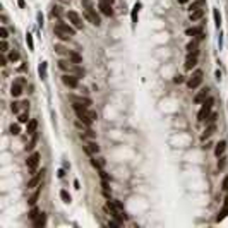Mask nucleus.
I'll return each instance as SVG.
<instances>
[{"mask_svg":"<svg viewBox=\"0 0 228 228\" xmlns=\"http://www.w3.org/2000/svg\"><path fill=\"white\" fill-rule=\"evenodd\" d=\"M43 173H45V170H41L40 173H34L33 177H31V180L28 182V189H34V187L40 185V182H41L43 178Z\"/></svg>","mask_w":228,"mask_h":228,"instance_id":"14","label":"nucleus"},{"mask_svg":"<svg viewBox=\"0 0 228 228\" xmlns=\"http://www.w3.org/2000/svg\"><path fill=\"white\" fill-rule=\"evenodd\" d=\"M55 50H57V53H58V55H67V53H69V50H65L62 45H57V46H55Z\"/></svg>","mask_w":228,"mask_h":228,"instance_id":"38","label":"nucleus"},{"mask_svg":"<svg viewBox=\"0 0 228 228\" xmlns=\"http://www.w3.org/2000/svg\"><path fill=\"white\" fill-rule=\"evenodd\" d=\"M58 69L67 72V74H74V76H77L79 79L84 77V74H86V70H84L79 64H72L70 60H64V58L58 60Z\"/></svg>","mask_w":228,"mask_h":228,"instance_id":"4","label":"nucleus"},{"mask_svg":"<svg viewBox=\"0 0 228 228\" xmlns=\"http://www.w3.org/2000/svg\"><path fill=\"white\" fill-rule=\"evenodd\" d=\"M201 82H202V70H199V69L192 72V76L187 79V86L190 89H197L199 86H201Z\"/></svg>","mask_w":228,"mask_h":228,"instance_id":"6","label":"nucleus"},{"mask_svg":"<svg viewBox=\"0 0 228 228\" xmlns=\"http://www.w3.org/2000/svg\"><path fill=\"white\" fill-rule=\"evenodd\" d=\"M60 16H62V10H60V7H53V9H52V17L60 19Z\"/></svg>","mask_w":228,"mask_h":228,"instance_id":"34","label":"nucleus"},{"mask_svg":"<svg viewBox=\"0 0 228 228\" xmlns=\"http://www.w3.org/2000/svg\"><path fill=\"white\" fill-rule=\"evenodd\" d=\"M29 122V113L28 112H24V113L19 115V124H28Z\"/></svg>","mask_w":228,"mask_h":228,"instance_id":"32","label":"nucleus"},{"mask_svg":"<svg viewBox=\"0 0 228 228\" xmlns=\"http://www.w3.org/2000/svg\"><path fill=\"white\" fill-rule=\"evenodd\" d=\"M38 72H40V77L41 79H46V62H43L41 65H40Z\"/></svg>","mask_w":228,"mask_h":228,"instance_id":"29","label":"nucleus"},{"mask_svg":"<svg viewBox=\"0 0 228 228\" xmlns=\"http://www.w3.org/2000/svg\"><path fill=\"white\" fill-rule=\"evenodd\" d=\"M22 89H24V79H22V77L16 79V81L12 82V86H10V94H12V98H19V96L22 94Z\"/></svg>","mask_w":228,"mask_h":228,"instance_id":"8","label":"nucleus"},{"mask_svg":"<svg viewBox=\"0 0 228 228\" xmlns=\"http://www.w3.org/2000/svg\"><path fill=\"white\" fill-rule=\"evenodd\" d=\"M98 2H105V4H110V5H113L115 0H98Z\"/></svg>","mask_w":228,"mask_h":228,"instance_id":"48","label":"nucleus"},{"mask_svg":"<svg viewBox=\"0 0 228 228\" xmlns=\"http://www.w3.org/2000/svg\"><path fill=\"white\" fill-rule=\"evenodd\" d=\"M225 149H226V141H220V142L214 146V156L220 158V156L225 154Z\"/></svg>","mask_w":228,"mask_h":228,"instance_id":"20","label":"nucleus"},{"mask_svg":"<svg viewBox=\"0 0 228 228\" xmlns=\"http://www.w3.org/2000/svg\"><path fill=\"white\" fill-rule=\"evenodd\" d=\"M216 130V122H211V124H206V129H204L202 136H201V139L202 141H206V139H209L213 134H214Z\"/></svg>","mask_w":228,"mask_h":228,"instance_id":"15","label":"nucleus"},{"mask_svg":"<svg viewBox=\"0 0 228 228\" xmlns=\"http://www.w3.org/2000/svg\"><path fill=\"white\" fill-rule=\"evenodd\" d=\"M98 9H100V12H101L103 16H106V17H110V16L113 14L112 5H110V4H105V2H98Z\"/></svg>","mask_w":228,"mask_h":228,"instance_id":"18","label":"nucleus"},{"mask_svg":"<svg viewBox=\"0 0 228 228\" xmlns=\"http://www.w3.org/2000/svg\"><path fill=\"white\" fill-rule=\"evenodd\" d=\"M173 82H175V84H182V82H184V77H182L180 74H177V76L173 77Z\"/></svg>","mask_w":228,"mask_h":228,"instance_id":"45","label":"nucleus"},{"mask_svg":"<svg viewBox=\"0 0 228 228\" xmlns=\"http://www.w3.org/2000/svg\"><path fill=\"white\" fill-rule=\"evenodd\" d=\"M38 214H40V211L36 209L34 206H33V209H31V213H29V218H31V220H36V218H38Z\"/></svg>","mask_w":228,"mask_h":228,"instance_id":"39","label":"nucleus"},{"mask_svg":"<svg viewBox=\"0 0 228 228\" xmlns=\"http://www.w3.org/2000/svg\"><path fill=\"white\" fill-rule=\"evenodd\" d=\"M204 5V0H196V2H192L190 5H189V10H197V9H202Z\"/></svg>","mask_w":228,"mask_h":228,"instance_id":"27","label":"nucleus"},{"mask_svg":"<svg viewBox=\"0 0 228 228\" xmlns=\"http://www.w3.org/2000/svg\"><path fill=\"white\" fill-rule=\"evenodd\" d=\"M45 221H46V216H45V213H40V214H38V218H36V220H33V226H34V228H41L43 225H45Z\"/></svg>","mask_w":228,"mask_h":228,"instance_id":"23","label":"nucleus"},{"mask_svg":"<svg viewBox=\"0 0 228 228\" xmlns=\"http://www.w3.org/2000/svg\"><path fill=\"white\" fill-rule=\"evenodd\" d=\"M208 91H209L208 88H202V89H199V93L194 96V103H196V105H202V103L208 100V94H209Z\"/></svg>","mask_w":228,"mask_h":228,"instance_id":"12","label":"nucleus"},{"mask_svg":"<svg viewBox=\"0 0 228 228\" xmlns=\"http://www.w3.org/2000/svg\"><path fill=\"white\" fill-rule=\"evenodd\" d=\"M180 4H187V2H189V0H178Z\"/></svg>","mask_w":228,"mask_h":228,"instance_id":"52","label":"nucleus"},{"mask_svg":"<svg viewBox=\"0 0 228 228\" xmlns=\"http://www.w3.org/2000/svg\"><path fill=\"white\" fill-rule=\"evenodd\" d=\"M139 4H136V5H134V9H132V24H136L137 22V10H139Z\"/></svg>","mask_w":228,"mask_h":228,"instance_id":"31","label":"nucleus"},{"mask_svg":"<svg viewBox=\"0 0 228 228\" xmlns=\"http://www.w3.org/2000/svg\"><path fill=\"white\" fill-rule=\"evenodd\" d=\"M211 108H213V98H208V100L202 103V106H201V110H199V113H197L199 122H204V120L209 117L211 115Z\"/></svg>","mask_w":228,"mask_h":228,"instance_id":"5","label":"nucleus"},{"mask_svg":"<svg viewBox=\"0 0 228 228\" xmlns=\"http://www.w3.org/2000/svg\"><path fill=\"white\" fill-rule=\"evenodd\" d=\"M38 196H40V190H34L33 194H31V197L28 199V201H29V206H34V204H36V201H38Z\"/></svg>","mask_w":228,"mask_h":228,"instance_id":"30","label":"nucleus"},{"mask_svg":"<svg viewBox=\"0 0 228 228\" xmlns=\"http://www.w3.org/2000/svg\"><path fill=\"white\" fill-rule=\"evenodd\" d=\"M204 122H206V124H211V122H216V113H213V112H211V115L209 117H208V118L204 120Z\"/></svg>","mask_w":228,"mask_h":228,"instance_id":"43","label":"nucleus"},{"mask_svg":"<svg viewBox=\"0 0 228 228\" xmlns=\"http://www.w3.org/2000/svg\"><path fill=\"white\" fill-rule=\"evenodd\" d=\"M82 16H84V19H86L88 22H91L93 26H100V24H101V19H100V16L96 14V9L93 7L91 0H82Z\"/></svg>","mask_w":228,"mask_h":228,"instance_id":"3","label":"nucleus"},{"mask_svg":"<svg viewBox=\"0 0 228 228\" xmlns=\"http://www.w3.org/2000/svg\"><path fill=\"white\" fill-rule=\"evenodd\" d=\"M67 58L70 60L72 64H81V62H82V57H81L77 52H70V50H69V53H67Z\"/></svg>","mask_w":228,"mask_h":228,"instance_id":"22","label":"nucleus"},{"mask_svg":"<svg viewBox=\"0 0 228 228\" xmlns=\"http://www.w3.org/2000/svg\"><path fill=\"white\" fill-rule=\"evenodd\" d=\"M21 106L26 108V110H29V101H22V103H21Z\"/></svg>","mask_w":228,"mask_h":228,"instance_id":"47","label":"nucleus"},{"mask_svg":"<svg viewBox=\"0 0 228 228\" xmlns=\"http://www.w3.org/2000/svg\"><path fill=\"white\" fill-rule=\"evenodd\" d=\"M62 82L65 84L67 88H70V89H76V88H77L79 86V77L77 76H74V74H64V76H62Z\"/></svg>","mask_w":228,"mask_h":228,"instance_id":"9","label":"nucleus"},{"mask_svg":"<svg viewBox=\"0 0 228 228\" xmlns=\"http://www.w3.org/2000/svg\"><path fill=\"white\" fill-rule=\"evenodd\" d=\"M204 16V9H197V10H192L190 16H189V19H190L192 22H196V21H199V19H202Z\"/></svg>","mask_w":228,"mask_h":228,"instance_id":"24","label":"nucleus"},{"mask_svg":"<svg viewBox=\"0 0 228 228\" xmlns=\"http://www.w3.org/2000/svg\"><path fill=\"white\" fill-rule=\"evenodd\" d=\"M0 52L2 53H7L9 52V43H7V40H2V43H0Z\"/></svg>","mask_w":228,"mask_h":228,"instance_id":"33","label":"nucleus"},{"mask_svg":"<svg viewBox=\"0 0 228 228\" xmlns=\"http://www.w3.org/2000/svg\"><path fill=\"white\" fill-rule=\"evenodd\" d=\"M26 43L29 45V50H34V43H33V36H31L29 33L26 34Z\"/></svg>","mask_w":228,"mask_h":228,"instance_id":"37","label":"nucleus"},{"mask_svg":"<svg viewBox=\"0 0 228 228\" xmlns=\"http://www.w3.org/2000/svg\"><path fill=\"white\" fill-rule=\"evenodd\" d=\"M197 60H199V53H187V58H185V70H192L194 67L197 65Z\"/></svg>","mask_w":228,"mask_h":228,"instance_id":"11","label":"nucleus"},{"mask_svg":"<svg viewBox=\"0 0 228 228\" xmlns=\"http://www.w3.org/2000/svg\"><path fill=\"white\" fill-rule=\"evenodd\" d=\"M84 149H86V153H89V154L93 156V154H98V153H100V146H98V142H94V141L91 139V141H86Z\"/></svg>","mask_w":228,"mask_h":228,"instance_id":"13","label":"nucleus"},{"mask_svg":"<svg viewBox=\"0 0 228 228\" xmlns=\"http://www.w3.org/2000/svg\"><path fill=\"white\" fill-rule=\"evenodd\" d=\"M197 48H199V40H192V41L187 43L185 50H187V53H199Z\"/></svg>","mask_w":228,"mask_h":228,"instance_id":"21","label":"nucleus"},{"mask_svg":"<svg viewBox=\"0 0 228 228\" xmlns=\"http://www.w3.org/2000/svg\"><path fill=\"white\" fill-rule=\"evenodd\" d=\"M0 38H2V40H7V38H9V31H7L5 26L0 28Z\"/></svg>","mask_w":228,"mask_h":228,"instance_id":"36","label":"nucleus"},{"mask_svg":"<svg viewBox=\"0 0 228 228\" xmlns=\"http://www.w3.org/2000/svg\"><path fill=\"white\" fill-rule=\"evenodd\" d=\"M225 156H220V161H218V168H220V170H223V168H225Z\"/></svg>","mask_w":228,"mask_h":228,"instance_id":"44","label":"nucleus"},{"mask_svg":"<svg viewBox=\"0 0 228 228\" xmlns=\"http://www.w3.org/2000/svg\"><path fill=\"white\" fill-rule=\"evenodd\" d=\"M40 153L38 151H33L29 156H28V161H26V165H28V168H29V172L31 175H34L36 173V168H38V165H40Z\"/></svg>","mask_w":228,"mask_h":228,"instance_id":"7","label":"nucleus"},{"mask_svg":"<svg viewBox=\"0 0 228 228\" xmlns=\"http://www.w3.org/2000/svg\"><path fill=\"white\" fill-rule=\"evenodd\" d=\"M17 4H19V7H24V0H17Z\"/></svg>","mask_w":228,"mask_h":228,"instance_id":"50","label":"nucleus"},{"mask_svg":"<svg viewBox=\"0 0 228 228\" xmlns=\"http://www.w3.org/2000/svg\"><path fill=\"white\" fill-rule=\"evenodd\" d=\"M67 17H69V22L76 28V29H82V19H81V16H79L76 10H69L67 12Z\"/></svg>","mask_w":228,"mask_h":228,"instance_id":"10","label":"nucleus"},{"mask_svg":"<svg viewBox=\"0 0 228 228\" xmlns=\"http://www.w3.org/2000/svg\"><path fill=\"white\" fill-rule=\"evenodd\" d=\"M19 58H21V55H19V52L16 50V48L9 52V60H10L12 64H16V62H19Z\"/></svg>","mask_w":228,"mask_h":228,"instance_id":"26","label":"nucleus"},{"mask_svg":"<svg viewBox=\"0 0 228 228\" xmlns=\"http://www.w3.org/2000/svg\"><path fill=\"white\" fill-rule=\"evenodd\" d=\"M19 105H21V103H17V101H14L10 105V110L14 112V113H19Z\"/></svg>","mask_w":228,"mask_h":228,"instance_id":"41","label":"nucleus"},{"mask_svg":"<svg viewBox=\"0 0 228 228\" xmlns=\"http://www.w3.org/2000/svg\"><path fill=\"white\" fill-rule=\"evenodd\" d=\"M226 216H228V194H226V197H225V201H223V208H221V211H220L218 218H216V221H221V220H225Z\"/></svg>","mask_w":228,"mask_h":228,"instance_id":"19","label":"nucleus"},{"mask_svg":"<svg viewBox=\"0 0 228 228\" xmlns=\"http://www.w3.org/2000/svg\"><path fill=\"white\" fill-rule=\"evenodd\" d=\"M0 65H2V67H5V65H7V58L4 57V53H2V57H0Z\"/></svg>","mask_w":228,"mask_h":228,"instance_id":"46","label":"nucleus"},{"mask_svg":"<svg viewBox=\"0 0 228 228\" xmlns=\"http://www.w3.org/2000/svg\"><path fill=\"white\" fill-rule=\"evenodd\" d=\"M72 108H74V112H76V115H77V118L81 120L82 124H86V125H89V127H91V124L98 118V113H96L94 110L88 108V106H82V105H77V103H72Z\"/></svg>","mask_w":228,"mask_h":228,"instance_id":"1","label":"nucleus"},{"mask_svg":"<svg viewBox=\"0 0 228 228\" xmlns=\"http://www.w3.org/2000/svg\"><path fill=\"white\" fill-rule=\"evenodd\" d=\"M214 21H216V28H220V24H221V16H220V12H218V9H214Z\"/></svg>","mask_w":228,"mask_h":228,"instance_id":"35","label":"nucleus"},{"mask_svg":"<svg viewBox=\"0 0 228 228\" xmlns=\"http://www.w3.org/2000/svg\"><path fill=\"white\" fill-rule=\"evenodd\" d=\"M189 36H197V40L201 41V40H204L206 36H204V31H202V28H189V29L185 31Z\"/></svg>","mask_w":228,"mask_h":228,"instance_id":"17","label":"nucleus"},{"mask_svg":"<svg viewBox=\"0 0 228 228\" xmlns=\"http://www.w3.org/2000/svg\"><path fill=\"white\" fill-rule=\"evenodd\" d=\"M60 2H62V4H69V2H70V0H60Z\"/></svg>","mask_w":228,"mask_h":228,"instance_id":"51","label":"nucleus"},{"mask_svg":"<svg viewBox=\"0 0 228 228\" xmlns=\"http://www.w3.org/2000/svg\"><path fill=\"white\" fill-rule=\"evenodd\" d=\"M216 79H218V81H221V72H220V70H216Z\"/></svg>","mask_w":228,"mask_h":228,"instance_id":"49","label":"nucleus"},{"mask_svg":"<svg viewBox=\"0 0 228 228\" xmlns=\"http://www.w3.org/2000/svg\"><path fill=\"white\" fill-rule=\"evenodd\" d=\"M36 129H38V122H36L34 118L29 120V122H28V129H26L28 136H33V134H36Z\"/></svg>","mask_w":228,"mask_h":228,"instance_id":"25","label":"nucleus"},{"mask_svg":"<svg viewBox=\"0 0 228 228\" xmlns=\"http://www.w3.org/2000/svg\"><path fill=\"white\" fill-rule=\"evenodd\" d=\"M19 132H21V130H19V125H14V124H12V125H10V134H12V136H17Z\"/></svg>","mask_w":228,"mask_h":228,"instance_id":"40","label":"nucleus"},{"mask_svg":"<svg viewBox=\"0 0 228 228\" xmlns=\"http://www.w3.org/2000/svg\"><path fill=\"white\" fill-rule=\"evenodd\" d=\"M60 197H62V201H64V202H70L72 201V197H70V194H69V192L65 190V189H64V190H60Z\"/></svg>","mask_w":228,"mask_h":228,"instance_id":"28","label":"nucleus"},{"mask_svg":"<svg viewBox=\"0 0 228 228\" xmlns=\"http://www.w3.org/2000/svg\"><path fill=\"white\" fill-rule=\"evenodd\" d=\"M221 189H223L225 192H228V175L225 177V178H223V182H221Z\"/></svg>","mask_w":228,"mask_h":228,"instance_id":"42","label":"nucleus"},{"mask_svg":"<svg viewBox=\"0 0 228 228\" xmlns=\"http://www.w3.org/2000/svg\"><path fill=\"white\" fill-rule=\"evenodd\" d=\"M70 101L77 103V105H82V106H88V108H91V105H93V101L89 98H82V96H70Z\"/></svg>","mask_w":228,"mask_h":228,"instance_id":"16","label":"nucleus"},{"mask_svg":"<svg viewBox=\"0 0 228 228\" xmlns=\"http://www.w3.org/2000/svg\"><path fill=\"white\" fill-rule=\"evenodd\" d=\"M76 28L72 26V24H67V22H64V21H57L55 22V26H53V33H55V36H58L60 40H69L70 36H74L76 34Z\"/></svg>","mask_w":228,"mask_h":228,"instance_id":"2","label":"nucleus"}]
</instances>
